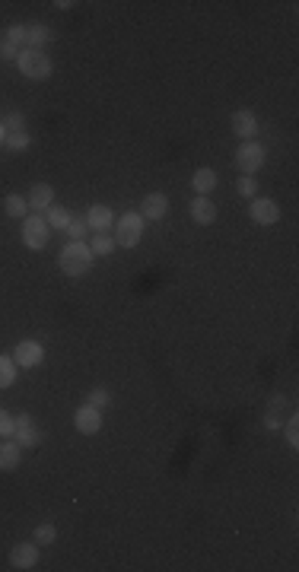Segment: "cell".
Listing matches in <instances>:
<instances>
[{
	"instance_id": "cell-1",
	"label": "cell",
	"mask_w": 299,
	"mask_h": 572,
	"mask_svg": "<svg viewBox=\"0 0 299 572\" xmlns=\"http://www.w3.org/2000/svg\"><path fill=\"white\" fill-rule=\"evenodd\" d=\"M57 264H61V271H64L67 277H83V273H89V267H93V251L83 242H67L64 248H61V255H57Z\"/></svg>"
},
{
	"instance_id": "cell-2",
	"label": "cell",
	"mask_w": 299,
	"mask_h": 572,
	"mask_svg": "<svg viewBox=\"0 0 299 572\" xmlns=\"http://www.w3.org/2000/svg\"><path fill=\"white\" fill-rule=\"evenodd\" d=\"M16 67H20V73L29 80H45L54 70L51 57L45 54V51H36V48H22L20 57H16Z\"/></svg>"
},
{
	"instance_id": "cell-3",
	"label": "cell",
	"mask_w": 299,
	"mask_h": 572,
	"mask_svg": "<svg viewBox=\"0 0 299 572\" xmlns=\"http://www.w3.org/2000/svg\"><path fill=\"white\" fill-rule=\"evenodd\" d=\"M143 236V216L140 213H124L122 220H115V245L122 248H134Z\"/></svg>"
},
{
	"instance_id": "cell-4",
	"label": "cell",
	"mask_w": 299,
	"mask_h": 572,
	"mask_svg": "<svg viewBox=\"0 0 299 572\" xmlns=\"http://www.w3.org/2000/svg\"><path fill=\"white\" fill-rule=\"evenodd\" d=\"M48 223H45V216H26V223H22V245L32 251H42L45 245H48Z\"/></svg>"
},
{
	"instance_id": "cell-5",
	"label": "cell",
	"mask_w": 299,
	"mask_h": 572,
	"mask_svg": "<svg viewBox=\"0 0 299 572\" xmlns=\"http://www.w3.org/2000/svg\"><path fill=\"white\" fill-rule=\"evenodd\" d=\"M235 165L245 172V175H255L258 169L264 165V146L255 140H245L239 150H235Z\"/></svg>"
},
{
	"instance_id": "cell-6",
	"label": "cell",
	"mask_w": 299,
	"mask_h": 572,
	"mask_svg": "<svg viewBox=\"0 0 299 572\" xmlns=\"http://www.w3.org/2000/svg\"><path fill=\"white\" fill-rule=\"evenodd\" d=\"M38 439H42V436H38L36 420H32L29 414H20V416H16V420H13V442H20L22 449H36Z\"/></svg>"
},
{
	"instance_id": "cell-7",
	"label": "cell",
	"mask_w": 299,
	"mask_h": 572,
	"mask_svg": "<svg viewBox=\"0 0 299 572\" xmlns=\"http://www.w3.org/2000/svg\"><path fill=\"white\" fill-rule=\"evenodd\" d=\"M249 213L258 226H274V223H280V207L271 197H251Z\"/></svg>"
},
{
	"instance_id": "cell-8",
	"label": "cell",
	"mask_w": 299,
	"mask_h": 572,
	"mask_svg": "<svg viewBox=\"0 0 299 572\" xmlns=\"http://www.w3.org/2000/svg\"><path fill=\"white\" fill-rule=\"evenodd\" d=\"M45 359V347L38 340H22L16 343V350H13V363L22 366V369H32V366H38Z\"/></svg>"
},
{
	"instance_id": "cell-9",
	"label": "cell",
	"mask_w": 299,
	"mask_h": 572,
	"mask_svg": "<svg viewBox=\"0 0 299 572\" xmlns=\"http://www.w3.org/2000/svg\"><path fill=\"white\" fill-rule=\"evenodd\" d=\"M73 426L83 432V436H96L102 429V410L99 407H89V404H83V407L73 414Z\"/></svg>"
},
{
	"instance_id": "cell-10",
	"label": "cell",
	"mask_w": 299,
	"mask_h": 572,
	"mask_svg": "<svg viewBox=\"0 0 299 572\" xmlns=\"http://www.w3.org/2000/svg\"><path fill=\"white\" fill-rule=\"evenodd\" d=\"M38 563V547L36 543H16L10 550V566L13 569H36Z\"/></svg>"
},
{
	"instance_id": "cell-11",
	"label": "cell",
	"mask_w": 299,
	"mask_h": 572,
	"mask_svg": "<svg viewBox=\"0 0 299 572\" xmlns=\"http://www.w3.org/2000/svg\"><path fill=\"white\" fill-rule=\"evenodd\" d=\"M166 210H169V197H166L163 191L147 194V197H143V204H140V216H143V220H163Z\"/></svg>"
},
{
	"instance_id": "cell-12",
	"label": "cell",
	"mask_w": 299,
	"mask_h": 572,
	"mask_svg": "<svg viewBox=\"0 0 299 572\" xmlns=\"http://www.w3.org/2000/svg\"><path fill=\"white\" fill-rule=\"evenodd\" d=\"M86 226L93 229V232H108V229L115 226V213L105 204H96V207H89V213H86Z\"/></svg>"
},
{
	"instance_id": "cell-13",
	"label": "cell",
	"mask_w": 299,
	"mask_h": 572,
	"mask_svg": "<svg viewBox=\"0 0 299 572\" xmlns=\"http://www.w3.org/2000/svg\"><path fill=\"white\" fill-rule=\"evenodd\" d=\"M188 210H191V220H194V223H200V226H207V223H214V220H217L214 200H210V197H200V194L191 200V207H188Z\"/></svg>"
},
{
	"instance_id": "cell-14",
	"label": "cell",
	"mask_w": 299,
	"mask_h": 572,
	"mask_svg": "<svg viewBox=\"0 0 299 572\" xmlns=\"http://www.w3.org/2000/svg\"><path fill=\"white\" fill-rule=\"evenodd\" d=\"M258 130V118L251 112H235L233 114V134L242 137V140H251Z\"/></svg>"
},
{
	"instance_id": "cell-15",
	"label": "cell",
	"mask_w": 299,
	"mask_h": 572,
	"mask_svg": "<svg viewBox=\"0 0 299 572\" xmlns=\"http://www.w3.org/2000/svg\"><path fill=\"white\" fill-rule=\"evenodd\" d=\"M51 42V29L42 26V22H29L26 26V48L42 51V45Z\"/></svg>"
},
{
	"instance_id": "cell-16",
	"label": "cell",
	"mask_w": 299,
	"mask_h": 572,
	"mask_svg": "<svg viewBox=\"0 0 299 572\" xmlns=\"http://www.w3.org/2000/svg\"><path fill=\"white\" fill-rule=\"evenodd\" d=\"M26 204L32 210H48L51 204H54V191H51V185H36L32 191H29Z\"/></svg>"
},
{
	"instance_id": "cell-17",
	"label": "cell",
	"mask_w": 299,
	"mask_h": 572,
	"mask_svg": "<svg viewBox=\"0 0 299 572\" xmlns=\"http://www.w3.org/2000/svg\"><path fill=\"white\" fill-rule=\"evenodd\" d=\"M22 445L20 442H0V471H13L20 465Z\"/></svg>"
},
{
	"instance_id": "cell-18",
	"label": "cell",
	"mask_w": 299,
	"mask_h": 572,
	"mask_svg": "<svg viewBox=\"0 0 299 572\" xmlns=\"http://www.w3.org/2000/svg\"><path fill=\"white\" fill-rule=\"evenodd\" d=\"M191 188L200 194V197H207V194L217 188V172L214 169H198L194 172V179H191Z\"/></svg>"
},
{
	"instance_id": "cell-19",
	"label": "cell",
	"mask_w": 299,
	"mask_h": 572,
	"mask_svg": "<svg viewBox=\"0 0 299 572\" xmlns=\"http://www.w3.org/2000/svg\"><path fill=\"white\" fill-rule=\"evenodd\" d=\"M89 251H93V257H108L115 251V236H108V232H96V236L89 239Z\"/></svg>"
},
{
	"instance_id": "cell-20",
	"label": "cell",
	"mask_w": 299,
	"mask_h": 572,
	"mask_svg": "<svg viewBox=\"0 0 299 572\" xmlns=\"http://www.w3.org/2000/svg\"><path fill=\"white\" fill-rule=\"evenodd\" d=\"M45 223H48L51 229H67L71 213H67V207H61V204H51V207L45 210Z\"/></svg>"
},
{
	"instance_id": "cell-21",
	"label": "cell",
	"mask_w": 299,
	"mask_h": 572,
	"mask_svg": "<svg viewBox=\"0 0 299 572\" xmlns=\"http://www.w3.org/2000/svg\"><path fill=\"white\" fill-rule=\"evenodd\" d=\"M3 207H7V213H10V216H16V220H26L29 204H26V197H22V194H7Z\"/></svg>"
},
{
	"instance_id": "cell-22",
	"label": "cell",
	"mask_w": 299,
	"mask_h": 572,
	"mask_svg": "<svg viewBox=\"0 0 299 572\" xmlns=\"http://www.w3.org/2000/svg\"><path fill=\"white\" fill-rule=\"evenodd\" d=\"M16 382V363L13 356H3L0 353V388H10Z\"/></svg>"
},
{
	"instance_id": "cell-23",
	"label": "cell",
	"mask_w": 299,
	"mask_h": 572,
	"mask_svg": "<svg viewBox=\"0 0 299 572\" xmlns=\"http://www.w3.org/2000/svg\"><path fill=\"white\" fill-rule=\"evenodd\" d=\"M86 404H89V407H99V410H105L108 404H112V394H108L105 388H93V391L86 394Z\"/></svg>"
},
{
	"instance_id": "cell-24",
	"label": "cell",
	"mask_w": 299,
	"mask_h": 572,
	"mask_svg": "<svg viewBox=\"0 0 299 572\" xmlns=\"http://www.w3.org/2000/svg\"><path fill=\"white\" fill-rule=\"evenodd\" d=\"M32 541L36 543H54L57 541V528L54 525H38V528L32 531Z\"/></svg>"
},
{
	"instance_id": "cell-25",
	"label": "cell",
	"mask_w": 299,
	"mask_h": 572,
	"mask_svg": "<svg viewBox=\"0 0 299 572\" xmlns=\"http://www.w3.org/2000/svg\"><path fill=\"white\" fill-rule=\"evenodd\" d=\"M64 232L71 236V242H83V236L89 232V226H86V220H73V216H71V223H67Z\"/></svg>"
},
{
	"instance_id": "cell-26",
	"label": "cell",
	"mask_w": 299,
	"mask_h": 572,
	"mask_svg": "<svg viewBox=\"0 0 299 572\" xmlns=\"http://www.w3.org/2000/svg\"><path fill=\"white\" fill-rule=\"evenodd\" d=\"M3 146H7V150H13V153L26 150V146H29V134H26V130H16V134H7V140H3Z\"/></svg>"
},
{
	"instance_id": "cell-27",
	"label": "cell",
	"mask_w": 299,
	"mask_h": 572,
	"mask_svg": "<svg viewBox=\"0 0 299 572\" xmlns=\"http://www.w3.org/2000/svg\"><path fill=\"white\" fill-rule=\"evenodd\" d=\"M235 191L242 194V197H255V191H258V181H255V175H242V179L235 181Z\"/></svg>"
},
{
	"instance_id": "cell-28",
	"label": "cell",
	"mask_w": 299,
	"mask_h": 572,
	"mask_svg": "<svg viewBox=\"0 0 299 572\" xmlns=\"http://www.w3.org/2000/svg\"><path fill=\"white\" fill-rule=\"evenodd\" d=\"M0 124H3V130H7V134H16V130H26V121H22V114H20V112H10V114H7V118H3V121H0Z\"/></svg>"
},
{
	"instance_id": "cell-29",
	"label": "cell",
	"mask_w": 299,
	"mask_h": 572,
	"mask_svg": "<svg viewBox=\"0 0 299 572\" xmlns=\"http://www.w3.org/2000/svg\"><path fill=\"white\" fill-rule=\"evenodd\" d=\"M0 436H3V439L13 436V416H10L3 407H0Z\"/></svg>"
},
{
	"instance_id": "cell-30",
	"label": "cell",
	"mask_w": 299,
	"mask_h": 572,
	"mask_svg": "<svg viewBox=\"0 0 299 572\" xmlns=\"http://www.w3.org/2000/svg\"><path fill=\"white\" fill-rule=\"evenodd\" d=\"M0 57L16 61V57H20V45H13V42H7V38H3V42H0Z\"/></svg>"
},
{
	"instance_id": "cell-31",
	"label": "cell",
	"mask_w": 299,
	"mask_h": 572,
	"mask_svg": "<svg viewBox=\"0 0 299 572\" xmlns=\"http://www.w3.org/2000/svg\"><path fill=\"white\" fill-rule=\"evenodd\" d=\"M7 42H13V45L26 42V26H20V22H16V26H10L7 29Z\"/></svg>"
},
{
	"instance_id": "cell-32",
	"label": "cell",
	"mask_w": 299,
	"mask_h": 572,
	"mask_svg": "<svg viewBox=\"0 0 299 572\" xmlns=\"http://www.w3.org/2000/svg\"><path fill=\"white\" fill-rule=\"evenodd\" d=\"M286 442H290L293 449L299 445V420H296V416H293V420L286 423Z\"/></svg>"
},
{
	"instance_id": "cell-33",
	"label": "cell",
	"mask_w": 299,
	"mask_h": 572,
	"mask_svg": "<svg viewBox=\"0 0 299 572\" xmlns=\"http://www.w3.org/2000/svg\"><path fill=\"white\" fill-rule=\"evenodd\" d=\"M286 407V398H284V394H271V400H268V410H271V414H277V410H284Z\"/></svg>"
},
{
	"instance_id": "cell-34",
	"label": "cell",
	"mask_w": 299,
	"mask_h": 572,
	"mask_svg": "<svg viewBox=\"0 0 299 572\" xmlns=\"http://www.w3.org/2000/svg\"><path fill=\"white\" fill-rule=\"evenodd\" d=\"M264 429H280V420L274 414H268V416H264Z\"/></svg>"
},
{
	"instance_id": "cell-35",
	"label": "cell",
	"mask_w": 299,
	"mask_h": 572,
	"mask_svg": "<svg viewBox=\"0 0 299 572\" xmlns=\"http://www.w3.org/2000/svg\"><path fill=\"white\" fill-rule=\"evenodd\" d=\"M7 140V130H3V124H0V143Z\"/></svg>"
}]
</instances>
